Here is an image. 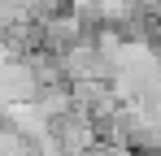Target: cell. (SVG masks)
Wrapping results in <instances>:
<instances>
[{"label":"cell","mask_w":161,"mask_h":156,"mask_svg":"<svg viewBox=\"0 0 161 156\" xmlns=\"http://www.w3.org/2000/svg\"><path fill=\"white\" fill-rule=\"evenodd\" d=\"M48 134H53V143L61 148V156H87L100 143V130H96V122H92L83 108H70V113L53 117Z\"/></svg>","instance_id":"1"},{"label":"cell","mask_w":161,"mask_h":156,"mask_svg":"<svg viewBox=\"0 0 161 156\" xmlns=\"http://www.w3.org/2000/svg\"><path fill=\"white\" fill-rule=\"evenodd\" d=\"M61 78L65 82H109V61L92 35H83L79 44L61 52Z\"/></svg>","instance_id":"2"},{"label":"cell","mask_w":161,"mask_h":156,"mask_svg":"<svg viewBox=\"0 0 161 156\" xmlns=\"http://www.w3.org/2000/svg\"><path fill=\"white\" fill-rule=\"evenodd\" d=\"M35 91H39V82H35V74H31V65L22 61V56L0 61V108L35 100Z\"/></svg>","instance_id":"3"},{"label":"cell","mask_w":161,"mask_h":156,"mask_svg":"<svg viewBox=\"0 0 161 156\" xmlns=\"http://www.w3.org/2000/svg\"><path fill=\"white\" fill-rule=\"evenodd\" d=\"M83 35H87V30H83L70 13H57V18H48V22H39V48L53 52V56H61L70 44H79Z\"/></svg>","instance_id":"4"},{"label":"cell","mask_w":161,"mask_h":156,"mask_svg":"<svg viewBox=\"0 0 161 156\" xmlns=\"http://www.w3.org/2000/svg\"><path fill=\"white\" fill-rule=\"evenodd\" d=\"M0 122H4L9 130H18V134H26L31 143H39V139L48 134V126H53V122H48V117H44V113L35 108V100H26V104H9V108H0Z\"/></svg>","instance_id":"5"},{"label":"cell","mask_w":161,"mask_h":156,"mask_svg":"<svg viewBox=\"0 0 161 156\" xmlns=\"http://www.w3.org/2000/svg\"><path fill=\"white\" fill-rule=\"evenodd\" d=\"M35 108L53 122V117H61V113H70L74 108V100H70V82H57V87H39L35 91Z\"/></svg>","instance_id":"6"},{"label":"cell","mask_w":161,"mask_h":156,"mask_svg":"<svg viewBox=\"0 0 161 156\" xmlns=\"http://www.w3.org/2000/svg\"><path fill=\"white\" fill-rule=\"evenodd\" d=\"M0 126H4V122H0Z\"/></svg>","instance_id":"7"}]
</instances>
